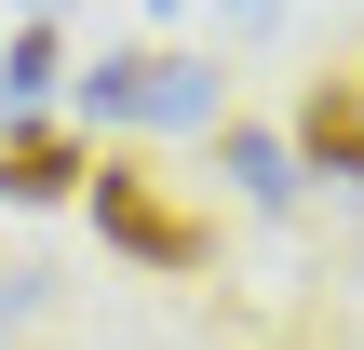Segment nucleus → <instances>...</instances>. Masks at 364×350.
Here are the masks:
<instances>
[{"label":"nucleus","mask_w":364,"mask_h":350,"mask_svg":"<svg viewBox=\"0 0 364 350\" xmlns=\"http://www.w3.org/2000/svg\"><path fill=\"white\" fill-rule=\"evenodd\" d=\"M297 148L364 189V81H311V94H297Z\"/></svg>","instance_id":"nucleus-4"},{"label":"nucleus","mask_w":364,"mask_h":350,"mask_svg":"<svg viewBox=\"0 0 364 350\" xmlns=\"http://www.w3.org/2000/svg\"><path fill=\"white\" fill-rule=\"evenodd\" d=\"M81 108L95 121H216V67H189V54H108V67H81Z\"/></svg>","instance_id":"nucleus-2"},{"label":"nucleus","mask_w":364,"mask_h":350,"mask_svg":"<svg viewBox=\"0 0 364 350\" xmlns=\"http://www.w3.org/2000/svg\"><path fill=\"white\" fill-rule=\"evenodd\" d=\"M0 94H54V27H14L0 40Z\"/></svg>","instance_id":"nucleus-6"},{"label":"nucleus","mask_w":364,"mask_h":350,"mask_svg":"<svg viewBox=\"0 0 364 350\" xmlns=\"http://www.w3.org/2000/svg\"><path fill=\"white\" fill-rule=\"evenodd\" d=\"M81 189H95V229H108L135 270H216V216H189V202L149 175V162H122V148H108Z\"/></svg>","instance_id":"nucleus-1"},{"label":"nucleus","mask_w":364,"mask_h":350,"mask_svg":"<svg viewBox=\"0 0 364 350\" xmlns=\"http://www.w3.org/2000/svg\"><path fill=\"white\" fill-rule=\"evenodd\" d=\"M216 162L243 175V202H257V216H284V202H297V162H284L257 121H216Z\"/></svg>","instance_id":"nucleus-5"},{"label":"nucleus","mask_w":364,"mask_h":350,"mask_svg":"<svg viewBox=\"0 0 364 350\" xmlns=\"http://www.w3.org/2000/svg\"><path fill=\"white\" fill-rule=\"evenodd\" d=\"M14 310H41V270H0V324H14Z\"/></svg>","instance_id":"nucleus-7"},{"label":"nucleus","mask_w":364,"mask_h":350,"mask_svg":"<svg viewBox=\"0 0 364 350\" xmlns=\"http://www.w3.org/2000/svg\"><path fill=\"white\" fill-rule=\"evenodd\" d=\"M81 175H95V162H81L68 121H14V135H0V202H68Z\"/></svg>","instance_id":"nucleus-3"}]
</instances>
